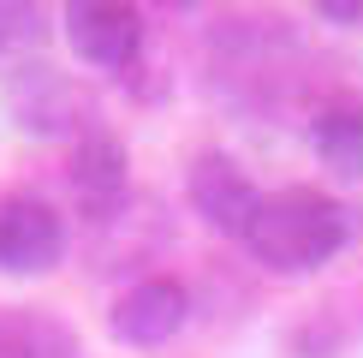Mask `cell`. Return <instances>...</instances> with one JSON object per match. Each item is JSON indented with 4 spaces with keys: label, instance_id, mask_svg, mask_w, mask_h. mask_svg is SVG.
<instances>
[{
    "label": "cell",
    "instance_id": "cell-11",
    "mask_svg": "<svg viewBox=\"0 0 363 358\" xmlns=\"http://www.w3.org/2000/svg\"><path fill=\"white\" fill-rule=\"evenodd\" d=\"M48 36V18L42 6H18V0H0V60H30V48H42Z\"/></svg>",
    "mask_w": 363,
    "mask_h": 358
},
{
    "label": "cell",
    "instance_id": "cell-2",
    "mask_svg": "<svg viewBox=\"0 0 363 358\" xmlns=\"http://www.w3.org/2000/svg\"><path fill=\"white\" fill-rule=\"evenodd\" d=\"M357 239H363V203L334 197L322 185H286L274 197L262 191L245 251L268 275H315L334 257H345Z\"/></svg>",
    "mask_w": 363,
    "mask_h": 358
},
{
    "label": "cell",
    "instance_id": "cell-12",
    "mask_svg": "<svg viewBox=\"0 0 363 358\" xmlns=\"http://www.w3.org/2000/svg\"><path fill=\"white\" fill-rule=\"evenodd\" d=\"M315 18L322 24H363V0H322Z\"/></svg>",
    "mask_w": 363,
    "mask_h": 358
},
{
    "label": "cell",
    "instance_id": "cell-5",
    "mask_svg": "<svg viewBox=\"0 0 363 358\" xmlns=\"http://www.w3.org/2000/svg\"><path fill=\"white\" fill-rule=\"evenodd\" d=\"M60 30H66V48L84 60L89 72H138L143 54V12L119 6V0H72L60 12Z\"/></svg>",
    "mask_w": 363,
    "mask_h": 358
},
{
    "label": "cell",
    "instance_id": "cell-9",
    "mask_svg": "<svg viewBox=\"0 0 363 358\" xmlns=\"http://www.w3.org/2000/svg\"><path fill=\"white\" fill-rule=\"evenodd\" d=\"M310 149L334 179H363V90H334L315 102Z\"/></svg>",
    "mask_w": 363,
    "mask_h": 358
},
{
    "label": "cell",
    "instance_id": "cell-10",
    "mask_svg": "<svg viewBox=\"0 0 363 358\" xmlns=\"http://www.w3.org/2000/svg\"><path fill=\"white\" fill-rule=\"evenodd\" d=\"M0 358H84L66 317L42 305H0Z\"/></svg>",
    "mask_w": 363,
    "mask_h": 358
},
{
    "label": "cell",
    "instance_id": "cell-8",
    "mask_svg": "<svg viewBox=\"0 0 363 358\" xmlns=\"http://www.w3.org/2000/svg\"><path fill=\"white\" fill-rule=\"evenodd\" d=\"M66 185H72V197L84 203L89 221L125 209V203H131V156H125V143H119L108 126H89L84 138L72 143Z\"/></svg>",
    "mask_w": 363,
    "mask_h": 358
},
{
    "label": "cell",
    "instance_id": "cell-7",
    "mask_svg": "<svg viewBox=\"0 0 363 358\" xmlns=\"http://www.w3.org/2000/svg\"><path fill=\"white\" fill-rule=\"evenodd\" d=\"M191 322V293L173 275H143L113 298L108 310V335L119 347H167L179 328Z\"/></svg>",
    "mask_w": 363,
    "mask_h": 358
},
{
    "label": "cell",
    "instance_id": "cell-6",
    "mask_svg": "<svg viewBox=\"0 0 363 358\" xmlns=\"http://www.w3.org/2000/svg\"><path fill=\"white\" fill-rule=\"evenodd\" d=\"M185 197H191L196 215H203L215 233H226V239H245L250 221H256V209H262L256 179L238 168L226 149H203V156L191 161V173H185Z\"/></svg>",
    "mask_w": 363,
    "mask_h": 358
},
{
    "label": "cell",
    "instance_id": "cell-1",
    "mask_svg": "<svg viewBox=\"0 0 363 358\" xmlns=\"http://www.w3.org/2000/svg\"><path fill=\"white\" fill-rule=\"evenodd\" d=\"M304 78V48H298V30L286 18H215L203 48V90L220 108L245 114V119H268L286 108V96Z\"/></svg>",
    "mask_w": 363,
    "mask_h": 358
},
{
    "label": "cell",
    "instance_id": "cell-3",
    "mask_svg": "<svg viewBox=\"0 0 363 358\" xmlns=\"http://www.w3.org/2000/svg\"><path fill=\"white\" fill-rule=\"evenodd\" d=\"M6 114L30 138H72V143L96 126L89 96L72 84V72H60L54 60H36V54L6 72Z\"/></svg>",
    "mask_w": 363,
    "mask_h": 358
},
{
    "label": "cell",
    "instance_id": "cell-4",
    "mask_svg": "<svg viewBox=\"0 0 363 358\" xmlns=\"http://www.w3.org/2000/svg\"><path fill=\"white\" fill-rule=\"evenodd\" d=\"M72 233L36 191H0V275H48L66 263Z\"/></svg>",
    "mask_w": 363,
    "mask_h": 358
}]
</instances>
